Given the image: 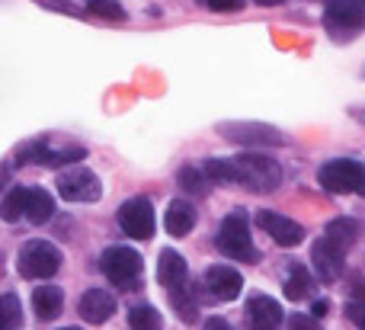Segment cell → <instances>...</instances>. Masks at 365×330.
<instances>
[{
  "mask_svg": "<svg viewBox=\"0 0 365 330\" xmlns=\"http://www.w3.org/2000/svg\"><path fill=\"white\" fill-rule=\"evenodd\" d=\"M158 279H160V286L164 289H177L182 286V282H189L186 279V260H182V254H177V250H160V257H158Z\"/></svg>",
  "mask_w": 365,
  "mask_h": 330,
  "instance_id": "e0dca14e",
  "label": "cell"
},
{
  "mask_svg": "<svg viewBox=\"0 0 365 330\" xmlns=\"http://www.w3.org/2000/svg\"><path fill=\"white\" fill-rule=\"evenodd\" d=\"M32 308L38 321H55L64 308V292L58 286H42L32 292Z\"/></svg>",
  "mask_w": 365,
  "mask_h": 330,
  "instance_id": "ac0fdd59",
  "label": "cell"
},
{
  "mask_svg": "<svg viewBox=\"0 0 365 330\" xmlns=\"http://www.w3.org/2000/svg\"><path fill=\"white\" fill-rule=\"evenodd\" d=\"M259 6H276V4H282V0H257Z\"/></svg>",
  "mask_w": 365,
  "mask_h": 330,
  "instance_id": "e575fe53",
  "label": "cell"
},
{
  "mask_svg": "<svg viewBox=\"0 0 365 330\" xmlns=\"http://www.w3.org/2000/svg\"><path fill=\"white\" fill-rule=\"evenodd\" d=\"M234 160V183L247 186L253 192H272L279 183H282V167L276 164L272 158L266 154H257V151H247V154H237Z\"/></svg>",
  "mask_w": 365,
  "mask_h": 330,
  "instance_id": "7a4b0ae2",
  "label": "cell"
},
{
  "mask_svg": "<svg viewBox=\"0 0 365 330\" xmlns=\"http://www.w3.org/2000/svg\"><path fill=\"white\" fill-rule=\"evenodd\" d=\"M61 330H81V327H61Z\"/></svg>",
  "mask_w": 365,
  "mask_h": 330,
  "instance_id": "d590c367",
  "label": "cell"
},
{
  "mask_svg": "<svg viewBox=\"0 0 365 330\" xmlns=\"http://www.w3.org/2000/svg\"><path fill=\"white\" fill-rule=\"evenodd\" d=\"M100 269L113 286H119L122 292H128V289H135V282L141 279L145 263H141L138 250L125 247V244H113V247H106L100 254Z\"/></svg>",
  "mask_w": 365,
  "mask_h": 330,
  "instance_id": "277c9868",
  "label": "cell"
},
{
  "mask_svg": "<svg viewBox=\"0 0 365 330\" xmlns=\"http://www.w3.org/2000/svg\"><path fill=\"white\" fill-rule=\"evenodd\" d=\"M16 267L23 279H51L61 269V250L48 241H29L19 250Z\"/></svg>",
  "mask_w": 365,
  "mask_h": 330,
  "instance_id": "5b68a950",
  "label": "cell"
},
{
  "mask_svg": "<svg viewBox=\"0 0 365 330\" xmlns=\"http://www.w3.org/2000/svg\"><path fill=\"white\" fill-rule=\"evenodd\" d=\"M317 183L334 196H365V164L349 158H334L324 160V167L317 170Z\"/></svg>",
  "mask_w": 365,
  "mask_h": 330,
  "instance_id": "3957f363",
  "label": "cell"
},
{
  "mask_svg": "<svg viewBox=\"0 0 365 330\" xmlns=\"http://www.w3.org/2000/svg\"><path fill=\"white\" fill-rule=\"evenodd\" d=\"M4 218L6 222H16L23 218V186H13L4 199Z\"/></svg>",
  "mask_w": 365,
  "mask_h": 330,
  "instance_id": "83f0119b",
  "label": "cell"
},
{
  "mask_svg": "<svg viewBox=\"0 0 365 330\" xmlns=\"http://www.w3.org/2000/svg\"><path fill=\"white\" fill-rule=\"evenodd\" d=\"M327 311H330V301L327 299H317L314 305H311V314H314V318H324Z\"/></svg>",
  "mask_w": 365,
  "mask_h": 330,
  "instance_id": "1f68e13d",
  "label": "cell"
},
{
  "mask_svg": "<svg viewBox=\"0 0 365 330\" xmlns=\"http://www.w3.org/2000/svg\"><path fill=\"white\" fill-rule=\"evenodd\" d=\"M23 327V308H19L16 292H4L0 299V330H19Z\"/></svg>",
  "mask_w": 365,
  "mask_h": 330,
  "instance_id": "cb8c5ba5",
  "label": "cell"
},
{
  "mask_svg": "<svg viewBox=\"0 0 365 330\" xmlns=\"http://www.w3.org/2000/svg\"><path fill=\"white\" fill-rule=\"evenodd\" d=\"M177 183H180L182 192H189V196H205V192H208V183H212V180L205 177V170H202V167L186 164V167H180Z\"/></svg>",
  "mask_w": 365,
  "mask_h": 330,
  "instance_id": "7402d4cb",
  "label": "cell"
},
{
  "mask_svg": "<svg viewBox=\"0 0 365 330\" xmlns=\"http://www.w3.org/2000/svg\"><path fill=\"white\" fill-rule=\"evenodd\" d=\"M324 237L346 254V250L356 244V237H359V225H356L353 218H334V222L327 225V231H324Z\"/></svg>",
  "mask_w": 365,
  "mask_h": 330,
  "instance_id": "44dd1931",
  "label": "cell"
},
{
  "mask_svg": "<svg viewBox=\"0 0 365 330\" xmlns=\"http://www.w3.org/2000/svg\"><path fill=\"white\" fill-rule=\"evenodd\" d=\"M119 228L125 231V237L132 241H148L154 237L158 218H154V205L148 196H132L119 205Z\"/></svg>",
  "mask_w": 365,
  "mask_h": 330,
  "instance_id": "52a82bcc",
  "label": "cell"
},
{
  "mask_svg": "<svg viewBox=\"0 0 365 330\" xmlns=\"http://www.w3.org/2000/svg\"><path fill=\"white\" fill-rule=\"evenodd\" d=\"M346 318L353 321L359 330H365V305H359V301H349V305H346Z\"/></svg>",
  "mask_w": 365,
  "mask_h": 330,
  "instance_id": "4dcf8cb0",
  "label": "cell"
},
{
  "mask_svg": "<svg viewBox=\"0 0 365 330\" xmlns=\"http://www.w3.org/2000/svg\"><path fill=\"white\" fill-rule=\"evenodd\" d=\"M353 295H356L353 301H359V305H365V282H359V286H356V292H353Z\"/></svg>",
  "mask_w": 365,
  "mask_h": 330,
  "instance_id": "836d02e7",
  "label": "cell"
},
{
  "mask_svg": "<svg viewBox=\"0 0 365 330\" xmlns=\"http://www.w3.org/2000/svg\"><path fill=\"white\" fill-rule=\"evenodd\" d=\"M58 196L64 202H100L103 196V183L93 170L87 167H68L58 173Z\"/></svg>",
  "mask_w": 365,
  "mask_h": 330,
  "instance_id": "8992f818",
  "label": "cell"
},
{
  "mask_svg": "<svg viewBox=\"0 0 365 330\" xmlns=\"http://www.w3.org/2000/svg\"><path fill=\"white\" fill-rule=\"evenodd\" d=\"M257 225L279 244V247H298L304 241V228L289 215H279V212H257Z\"/></svg>",
  "mask_w": 365,
  "mask_h": 330,
  "instance_id": "30bf717a",
  "label": "cell"
},
{
  "mask_svg": "<svg viewBox=\"0 0 365 330\" xmlns=\"http://www.w3.org/2000/svg\"><path fill=\"white\" fill-rule=\"evenodd\" d=\"M128 327L132 330H164L160 311L154 305H135L128 311Z\"/></svg>",
  "mask_w": 365,
  "mask_h": 330,
  "instance_id": "603a6c76",
  "label": "cell"
},
{
  "mask_svg": "<svg viewBox=\"0 0 365 330\" xmlns=\"http://www.w3.org/2000/svg\"><path fill=\"white\" fill-rule=\"evenodd\" d=\"M45 151H48V141H45V138L26 141V145L16 148V154H13V164H16V167H23V164H42Z\"/></svg>",
  "mask_w": 365,
  "mask_h": 330,
  "instance_id": "d4e9b609",
  "label": "cell"
},
{
  "mask_svg": "<svg viewBox=\"0 0 365 330\" xmlns=\"http://www.w3.org/2000/svg\"><path fill=\"white\" fill-rule=\"evenodd\" d=\"M215 247L237 263H257L259 260V250L253 247V241H250V222H247L244 209H234L231 215L221 222L218 234H215Z\"/></svg>",
  "mask_w": 365,
  "mask_h": 330,
  "instance_id": "6da1fadb",
  "label": "cell"
},
{
  "mask_svg": "<svg viewBox=\"0 0 365 330\" xmlns=\"http://www.w3.org/2000/svg\"><path fill=\"white\" fill-rule=\"evenodd\" d=\"M324 23L334 32H356L365 26V0H324Z\"/></svg>",
  "mask_w": 365,
  "mask_h": 330,
  "instance_id": "9c48e42d",
  "label": "cell"
},
{
  "mask_svg": "<svg viewBox=\"0 0 365 330\" xmlns=\"http://www.w3.org/2000/svg\"><path fill=\"white\" fill-rule=\"evenodd\" d=\"M77 311H81V318L87 321V324H106L109 318L115 314V295L109 292V289H87V292L81 295V301H77Z\"/></svg>",
  "mask_w": 365,
  "mask_h": 330,
  "instance_id": "7c38bea8",
  "label": "cell"
},
{
  "mask_svg": "<svg viewBox=\"0 0 365 330\" xmlns=\"http://www.w3.org/2000/svg\"><path fill=\"white\" fill-rule=\"evenodd\" d=\"M343 260H346V254H343L336 244H330L327 237H321V241L311 247V263H314L317 276H321L324 282H336L343 276Z\"/></svg>",
  "mask_w": 365,
  "mask_h": 330,
  "instance_id": "4fadbf2b",
  "label": "cell"
},
{
  "mask_svg": "<svg viewBox=\"0 0 365 330\" xmlns=\"http://www.w3.org/2000/svg\"><path fill=\"white\" fill-rule=\"evenodd\" d=\"M218 132L225 135L234 145H247V148H279L285 145V135L272 125L263 122H221Z\"/></svg>",
  "mask_w": 365,
  "mask_h": 330,
  "instance_id": "ba28073f",
  "label": "cell"
},
{
  "mask_svg": "<svg viewBox=\"0 0 365 330\" xmlns=\"http://www.w3.org/2000/svg\"><path fill=\"white\" fill-rule=\"evenodd\" d=\"M55 215V199L38 186H23V218L29 225H45Z\"/></svg>",
  "mask_w": 365,
  "mask_h": 330,
  "instance_id": "9a60e30c",
  "label": "cell"
},
{
  "mask_svg": "<svg viewBox=\"0 0 365 330\" xmlns=\"http://www.w3.org/2000/svg\"><path fill=\"white\" fill-rule=\"evenodd\" d=\"M289 330H324V327H321V318H314V314H292Z\"/></svg>",
  "mask_w": 365,
  "mask_h": 330,
  "instance_id": "f1b7e54d",
  "label": "cell"
},
{
  "mask_svg": "<svg viewBox=\"0 0 365 330\" xmlns=\"http://www.w3.org/2000/svg\"><path fill=\"white\" fill-rule=\"evenodd\" d=\"M167 295H170V305L177 308V314L186 324H195V318H199V301H195V286L192 282H182L177 289H167Z\"/></svg>",
  "mask_w": 365,
  "mask_h": 330,
  "instance_id": "ffe728a7",
  "label": "cell"
},
{
  "mask_svg": "<svg viewBox=\"0 0 365 330\" xmlns=\"http://www.w3.org/2000/svg\"><path fill=\"white\" fill-rule=\"evenodd\" d=\"M202 330H231V324H227L225 318H208V321H205V327H202Z\"/></svg>",
  "mask_w": 365,
  "mask_h": 330,
  "instance_id": "d6a6232c",
  "label": "cell"
},
{
  "mask_svg": "<svg viewBox=\"0 0 365 330\" xmlns=\"http://www.w3.org/2000/svg\"><path fill=\"white\" fill-rule=\"evenodd\" d=\"M164 228L170 237H186L195 228V209L186 199H173L164 212Z\"/></svg>",
  "mask_w": 365,
  "mask_h": 330,
  "instance_id": "2e32d148",
  "label": "cell"
},
{
  "mask_svg": "<svg viewBox=\"0 0 365 330\" xmlns=\"http://www.w3.org/2000/svg\"><path fill=\"white\" fill-rule=\"evenodd\" d=\"M202 282L208 289V299H215V301H234L240 295V289H244L240 273L231 267H208Z\"/></svg>",
  "mask_w": 365,
  "mask_h": 330,
  "instance_id": "8fae6325",
  "label": "cell"
},
{
  "mask_svg": "<svg viewBox=\"0 0 365 330\" xmlns=\"http://www.w3.org/2000/svg\"><path fill=\"white\" fill-rule=\"evenodd\" d=\"M202 6H208L215 13H234L244 6V0H202Z\"/></svg>",
  "mask_w": 365,
  "mask_h": 330,
  "instance_id": "f546056e",
  "label": "cell"
},
{
  "mask_svg": "<svg viewBox=\"0 0 365 330\" xmlns=\"http://www.w3.org/2000/svg\"><path fill=\"white\" fill-rule=\"evenodd\" d=\"M282 292H285V299H292V301H304V299H311V292H314V279H311L308 269L295 263V267H289V273H285Z\"/></svg>",
  "mask_w": 365,
  "mask_h": 330,
  "instance_id": "d6986e66",
  "label": "cell"
},
{
  "mask_svg": "<svg viewBox=\"0 0 365 330\" xmlns=\"http://www.w3.org/2000/svg\"><path fill=\"white\" fill-rule=\"evenodd\" d=\"M87 10L93 16H103V19H125V6L119 0H87Z\"/></svg>",
  "mask_w": 365,
  "mask_h": 330,
  "instance_id": "484cf974",
  "label": "cell"
},
{
  "mask_svg": "<svg viewBox=\"0 0 365 330\" xmlns=\"http://www.w3.org/2000/svg\"><path fill=\"white\" fill-rule=\"evenodd\" d=\"M282 314H285L282 305L276 299H269V295H253L247 301V324H250V330H279Z\"/></svg>",
  "mask_w": 365,
  "mask_h": 330,
  "instance_id": "5bb4252c",
  "label": "cell"
},
{
  "mask_svg": "<svg viewBox=\"0 0 365 330\" xmlns=\"http://www.w3.org/2000/svg\"><path fill=\"white\" fill-rule=\"evenodd\" d=\"M87 158V151L83 148H61V151H45V167H61V164H74V160H83Z\"/></svg>",
  "mask_w": 365,
  "mask_h": 330,
  "instance_id": "4316f807",
  "label": "cell"
}]
</instances>
